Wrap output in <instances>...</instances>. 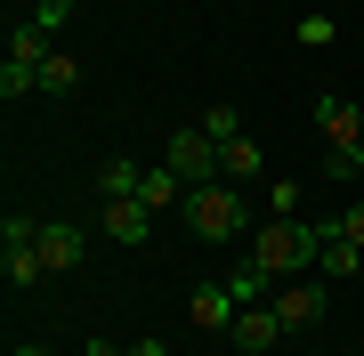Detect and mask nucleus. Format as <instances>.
<instances>
[{"label":"nucleus","instance_id":"f257e3e1","mask_svg":"<svg viewBox=\"0 0 364 356\" xmlns=\"http://www.w3.org/2000/svg\"><path fill=\"white\" fill-rule=\"evenodd\" d=\"M324 243H332V227H324V219H267V227H259V243L243 251V267H251L259 284H284L291 267L324 259Z\"/></svg>","mask_w":364,"mask_h":356},{"label":"nucleus","instance_id":"f03ea898","mask_svg":"<svg viewBox=\"0 0 364 356\" xmlns=\"http://www.w3.org/2000/svg\"><path fill=\"white\" fill-rule=\"evenodd\" d=\"M178 211H186V227H195V243H235V235L251 227L243 186H227V178H219V186H195V195H186Z\"/></svg>","mask_w":364,"mask_h":356},{"label":"nucleus","instance_id":"7ed1b4c3","mask_svg":"<svg viewBox=\"0 0 364 356\" xmlns=\"http://www.w3.org/2000/svg\"><path fill=\"white\" fill-rule=\"evenodd\" d=\"M162 162H170V171H178L186 186H219V178H227V162H219V138H210L203 122H178V130L162 138Z\"/></svg>","mask_w":364,"mask_h":356},{"label":"nucleus","instance_id":"20e7f679","mask_svg":"<svg viewBox=\"0 0 364 356\" xmlns=\"http://www.w3.org/2000/svg\"><path fill=\"white\" fill-rule=\"evenodd\" d=\"M0 276H9L16 291L49 276V259H41V219H16V211L0 219Z\"/></svg>","mask_w":364,"mask_h":356},{"label":"nucleus","instance_id":"39448f33","mask_svg":"<svg viewBox=\"0 0 364 356\" xmlns=\"http://www.w3.org/2000/svg\"><path fill=\"white\" fill-rule=\"evenodd\" d=\"M41 65H49V33H41V25H25V33L9 41V65H0V97H9V106H16V97H33V90H41Z\"/></svg>","mask_w":364,"mask_h":356},{"label":"nucleus","instance_id":"423d86ee","mask_svg":"<svg viewBox=\"0 0 364 356\" xmlns=\"http://www.w3.org/2000/svg\"><path fill=\"white\" fill-rule=\"evenodd\" d=\"M97 227H105V243H154V211L130 195V203H97Z\"/></svg>","mask_w":364,"mask_h":356},{"label":"nucleus","instance_id":"0eeeda50","mask_svg":"<svg viewBox=\"0 0 364 356\" xmlns=\"http://www.w3.org/2000/svg\"><path fill=\"white\" fill-rule=\"evenodd\" d=\"M284 316H275V308H243V316H235V332H227V340L235 348H243V356H275V340H284Z\"/></svg>","mask_w":364,"mask_h":356},{"label":"nucleus","instance_id":"6e6552de","mask_svg":"<svg viewBox=\"0 0 364 356\" xmlns=\"http://www.w3.org/2000/svg\"><path fill=\"white\" fill-rule=\"evenodd\" d=\"M316 130H324V146H364V106H348V97H316Z\"/></svg>","mask_w":364,"mask_h":356},{"label":"nucleus","instance_id":"1a4fd4ad","mask_svg":"<svg viewBox=\"0 0 364 356\" xmlns=\"http://www.w3.org/2000/svg\"><path fill=\"white\" fill-rule=\"evenodd\" d=\"M324 308H332V291H324V284H284V291H275V316H284L291 332L324 324Z\"/></svg>","mask_w":364,"mask_h":356},{"label":"nucleus","instance_id":"9d476101","mask_svg":"<svg viewBox=\"0 0 364 356\" xmlns=\"http://www.w3.org/2000/svg\"><path fill=\"white\" fill-rule=\"evenodd\" d=\"M235 316H243V308H235L227 284H203L195 300H186V324H195V332H235Z\"/></svg>","mask_w":364,"mask_h":356},{"label":"nucleus","instance_id":"9b49d317","mask_svg":"<svg viewBox=\"0 0 364 356\" xmlns=\"http://www.w3.org/2000/svg\"><path fill=\"white\" fill-rule=\"evenodd\" d=\"M81 227H65V219H41V259H49V276H65V267H81Z\"/></svg>","mask_w":364,"mask_h":356},{"label":"nucleus","instance_id":"f8f14e48","mask_svg":"<svg viewBox=\"0 0 364 356\" xmlns=\"http://www.w3.org/2000/svg\"><path fill=\"white\" fill-rule=\"evenodd\" d=\"M219 162H227V186H251V178H267V154H259V138H227L219 146Z\"/></svg>","mask_w":364,"mask_h":356},{"label":"nucleus","instance_id":"ddd939ff","mask_svg":"<svg viewBox=\"0 0 364 356\" xmlns=\"http://www.w3.org/2000/svg\"><path fill=\"white\" fill-rule=\"evenodd\" d=\"M90 186H97V203H130L138 186H146V171H138L130 154H114V162H97V178H90Z\"/></svg>","mask_w":364,"mask_h":356},{"label":"nucleus","instance_id":"4468645a","mask_svg":"<svg viewBox=\"0 0 364 356\" xmlns=\"http://www.w3.org/2000/svg\"><path fill=\"white\" fill-rule=\"evenodd\" d=\"M186 195H195V186L170 171V162H162V171H146V186H138V203H146V211H170V203H186Z\"/></svg>","mask_w":364,"mask_h":356},{"label":"nucleus","instance_id":"2eb2a0df","mask_svg":"<svg viewBox=\"0 0 364 356\" xmlns=\"http://www.w3.org/2000/svg\"><path fill=\"white\" fill-rule=\"evenodd\" d=\"M324 227H332V219H324ZM316 267H324V284L356 276V267H364V243H348V235H340V227H332V243H324V259H316Z\"/></svg>","mask_w":364,"mask_h":356},{"label":"nucleus","instance_id":"dca6fc26","mask_svg":"<svg viewBox=\"0 0 364 356\" xmlns=\"http://www.w3.org/2000/svg\"><path fill=\"white\" fill-rule=\"evenodd\" d=\"M73 81H81V65H73L65 49H49V65H41V97H65Z\"/></svg>","mask_w":364,"mask_h":356},{"label":"nucleus","instance_id":"f3484780","mask_svg":"<svg viewBox=\"0 0 364 356\" xmlns=\"http://www.w3.org/2000/svg\"><path fill=\"white\" fill-rule=\"evenodd\" d=\"M291 33H299V49H324V41L340 33V16H324V9H308V16H299Z\"/></svg>","mask_w":364,"mask_h":356},{"label":"nucleus","instance_id":"a211bd4d","mask_svg":"<svg viewBox=\"0 0 364 356\" xmlns=\"http://www.w3.org/2000/svg\"><path fill=\"white\" fill-rule=\"evenodd\" d=\"M324 178H364V146H324Z\"/></svg>","mask_w":364,"mask_h":356},{"label":"nucleus","instance_id":"6ab92c4d","mask_svg":"<svg viewBox=\"0 0 364 356\" xmlns=\"http://www.w3.org/2000/svg\"><path fill=\"white\" fill-rule=\"evenodd\" d=\"M203 130L227 146V138H243V114H235V106H210V114H203Z\"/></svg>","mask_w":364,"mask_h":356},{"label":"nucleus","instance_id":"aec40b11","mask_svg":"<svg viewBox=\"0 0 364 356\" xmlns=\"http://www.w3.org/2000/svg\"><path fill=\"white\" fill-rule=\"evenodd\" d=\"M267 203H275L267 219H299V178H275V186H267Z\"/></svg>","mask_w":364,"mask_h":356},{"label":"nucleus","instance_id":"412c9836","mask_svg":"<svg viewBox=\"0 0 364 356\" xmlns=\"http://www.w3.org/2000/svg\"><path fill=\"white\" fill-rule=\"evenodd\" d=\"M332 227H340L348 243H364V195H356V203H340V211H332Z\"/></svg>","mask_w":364,"mask_h":356},{"label":"nucleus","instance_id":"4be33fe9","mask_svg":"<svg viewBox=\"0 0 364 356\" xmlns=\"http://www.w3.org/2000/svg\"><path fill=\"white\" fill-rule=\"evenodd\" d=\"M65 16H73V0H41V9H33V25H41V33H57Z\"/></svg>","mask_w":364,"mask_h":356},{"label":"nucleus","instance_id":"5701e85b","mask_svg":"<svg viewBox=\"0 0 364 356\" xmlns=\"http://www.w3.org/2000/svg\"><path fill=\"white\" fill-rule=\"evenodd\" d=\"M122 356H170V348L154 340V332H146V340H122Z\"/></svg>","mask_w":364,"mask_h":356},{"label":"nucleus","instance_id":"b1692460","mask_svg":"<svg viewBox=\"0 0 364 356\" xmlns=\"http://www.w3.org/2000/svg\"><path fill=\"white\" fill-rule=\"evenodd\" d=\"M9 356H49V348H9Z\"/></svg>","mask_w":364,"mask_h":356},{"label":"nucleus","instance_id":"393cba45","mask_svg":"<svg viewBox=\"0 0 364 356\" xmlns=\"http://www.w3.org/2000/svg\"><path fill=\"white\" fill-rule=\"evenodd\" d=\"M73 356H81V348H73Z\"/></svg>","mask_w":364,"mask_h":356}]
</instances>
